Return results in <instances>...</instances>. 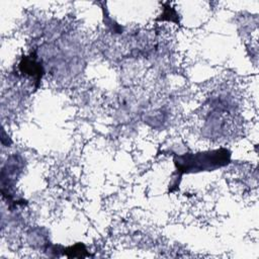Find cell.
<instances>
[{
  "mask_svg": "<svg viewBox=\"0 0 259 259\" xmlns=\"http://www.w3.org/2000/svg\"><path fill=\"white\" fill-rule=\"evenodd\" d=\"M230 151L224 148L195 154L188 153L184 155H177L174 157V164L177 172L176 179H180L185 173L212 171L224 167L230 162Z\"/></svg>",
  "mask_w": 259,
  "mask_h": 259,
  "instance_id": "6da1fadb",
  "label": "cell"
}]
</instances>
